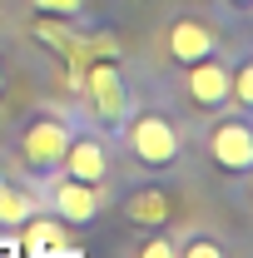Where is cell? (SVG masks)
I'll return each instance as SVG.
<instances>
[{
	"instance_id": "cell-9",
	"label": "cell",
	"mask_w": 253,
	"mask_h": 258,
	"mask_svg": "<svg viewBox=\"0 0 253 258\" xmlns=\"http://www.w3.org/2000/svg\"><path fill=\"white\" fill-rule=\"evenodd\" d=\"M169 214H174V204H169V189H164V184H139V189L124 194V219H129V224L164 228Z\"/></svg>"
},
{
	"instance_id": "cell-12",
	"label": "cell",
	"mask_w": 253,
	"mask_h": 258,
	"mask_svg": "<svg viewBox=\"0 0 253 258\" xmlns=\"http://www.w3.org/2000/svg\"><path fill=\"white\" fill-rule=\"evenodd\" d=\"M30 30H35V40H40V45H50L60 60H70V55L80 50V35L70 30V20H55V15H35V25H30Z\"/></svg>"
},
{
	"instance_id": "cell-8",
	"label": "cell",
	"mask_w": 253,
	"mask_h": 258,
	"mask_svg": "<svg viewBox=\"0 0 253 258\" xmlns=\"http://www.w3.org/2000/svg\"><path fill=\"white\" fill-rule=\"evenodd\" d=\"M164 55L174 64H194L204 55H219V30L199 15H174L164 25Z\"/></svg>"
},
{
	"instance_id": "cell-11",
	"label": "cell",
	"mask_w": 253,
	"mask_h": 258,
	"mask_svg": "<svg viewBox=\"0 0 253 258\" xmlns=\"http://www.w3.org/2000/svg\"><path fill=\"white\" fill-rule=\"evenodd\" d=\"M15 233H20L25 253H55V248H65V224L55 219V214H40V209H35Z\"/></svg>"
},
{
	"instance_id": "cell-3",
	"label": "cell",
	"mask_w": 253,
	"mask_h": 258,
	"mask_svg": "<svg viewBox=\"0 0 253 258\" xmlns=\"http://www.w3.org/2000/svg\"><path fill=\"white\" fill-rule=\"evenodd\" d=\"M80 90H85L90 114H95L104 129H119L129 119V109H134L129 80H124V70H119L114 55H95V60H85V70H80Z\"/></svg>"
},
{
	"instance_id": "cell-13",
	"label": "cell",
	"mask_w": 253,
	"mask_h": 258,
	"mask_svg": "<svg viewBox=\"0 0 253 258\" xmlns=\"http://www.w3.org/2000/svg\"><path fill=\"white\" fill-rule=\"evenodd\" d=\"M228 109H238V114L253 109V60L248 55L228 64Z\"/></svg>"
},
{
	"instance_id": "cell-16",
	"label": "cell",
	"mask_w": 253,
	"mask_h": 258,
	"mask_svg": "<svg viewBox=\"0 0 253 258\" xmlns=\"http://www.w3.org/2000/svg\"><path fill=\"white\" fill-rule=\"evenodd\" d=\"M35 15H55V20H80L90 10V0H30Z\"/></svg>"
},
{
	"instance_id": "cell-10",
	"label": "cell",
	"mask_w": 253,
	"mask_h": 258,
	"mask_svg": "<svg viewBox=\"0 0 253 258\" xmlns=\"http://www.w3.org/2000/svg\"><path fill=\"white\" fill-rule=\"evenodd\" d=\"M35 209H40V194H30L25 184H15V179L0 174V233H15Z\"/></svg>"
},
{
	"instance_id": "cell-7",
	"label": "cell",
	"mask_w": 253,
	"mask_h": 258,
	"mask_svg": "<svg viewBox=\"0 0 253 258\" xmlns=\"http://www.w3.org/2000/svg\"><path fill=\"white\" fill-rule=\"evenodd\" d=\"M109 139L95 134V129H75L70 144H65V159H60V174L70 179H85V184H109Z\"/></svg>"
},
{
	"instance_id": "cell-1",
	"label": "cell",
	"mask_w": 253,
	"mask_h": 258,
	"mask_svg": "<svg viewBox=\"0 0 253 258\" xmlns=\"http://www.w3.org/2000/svg\"><path fill=\"white\" fill-rule=\"evenodd\" d=\"M124 154L144 174H169L184 159V129L169 109H129V119L119 124Z\"/></svg>"
},
{
	"instance_id": "cell-17",
	"label": "cell",
	"mask_w": 253,
	"mask_h": 258,
	"mask_svg": "<svg viewBox=\"0 0 253 258\" xmlns=\"http://www.w3.org/2000/svg\"><path fill=\"white\" fill-rule=\"evenodd\" d=\"M5 90H10V75H5V55H0V99H5Z\"/></svg>"
},
{
	"instance_id": "cell-6",
	"label": "cell",
	"mask_w": 253,
	"mask_h": 258,
	"mask_svg": "<svg viewBox=\"0 0 253 258\" xmlns=\"http://www.w3.org/2000/svg\"><path fill=\"white\" fill-rule=\"evenodd\" d=\"M184 99H189L199 114L228 109V64L219 55H204V60L184 64Z\"/></svg>"
},
{
	"instance_id": "cell-15",
	"label": "cell",
	"mask_w": 253,
	"mask_h": 258,
	"mask_svg": "<svg viewBox=\"0 0 253 258\" xmlns=\"http://www.w3.org/2000/svg\"><path fill=\"white\" fill-rule=\"evenodd\" d=\"M134 258H179V243L169 238V233H159V228H149L139 243H134Z\"/></svg>"
},
{
	"instance_id": "cell-14",
	"label": "cell",
	"mask_w": 253,
	"mask_h": 258,
	"mask_svg": "<svg viewBox=\"0 0 253 258\" xmlns=\"http://www.w3.org/2000/svg\"><path fill=\"white\" fill-rule=\"evenodd\" d=\"M174 243H179V258H228V243L219 233H209V228H189Z\"/></svg>"
},
{
	"instance_id": "cell-2",
	"label": "cell",
	"mask_w": 253,
	"mask_h": 258,
	"mask_svg": "<svg viewBox=\"0 0 253 258\" xmlns=\"http://www.w3.org/2000/svg\"><path fill=\"white\" fill-rule=\"evenodd\" d=\"M70 134H75V124H70V114H65V109L35 104L30 114L20 119V129H15V154H20V164L30 169L35 179H45V174H55V169H60Z\"/></svg>"
},
{
	"instance_id": "cell-5",
	"label": "cell",
	"mask_w": 253,
	"mask_h": 258,
	"mask_svg": "<svg viewBox=\"0 0 253 258\" xmlns=\"http://www.w3.org/2000/svg\"><path fill=\"white\" fill-rule=\"evenodd\" d=\"M204 144H209V159L219 164L228 179H248L253 174V124H248V114H223L219 109V119L209 124V134H204Z\"/></svg>"
},
{
	"instance_id": "cell-4",
	"label": "cell",
	"mask_w": 253,
	"mask_h": 258,
	"mask_svg": "<svg viewBox=\"0 0 253 258\" xmlns=\"http://www.w3.org/2000/svg\"><path fill=\"white\" fill-rule=\"evenodd\" d=\"M45 209L65 228H85L109 209V189L104 184H85V179H70V174L55 169V174H45Z\"/></svg>"
},
{
	"instance_id": "cell-18",
	"label": "cell",
	"mask_w": 253,
	"mask_h": 258,
	"mask_svg": "<svg viewBox=\"0 0 253 258\" xmlns=\"http://www.w3.org/2000/svg\"><path fill=\"white\" fill-rule=\"evenodd\" d=\"M228 5H233V10H248V5H253V0H228Z\"/></svg>"
}]
</instances>
